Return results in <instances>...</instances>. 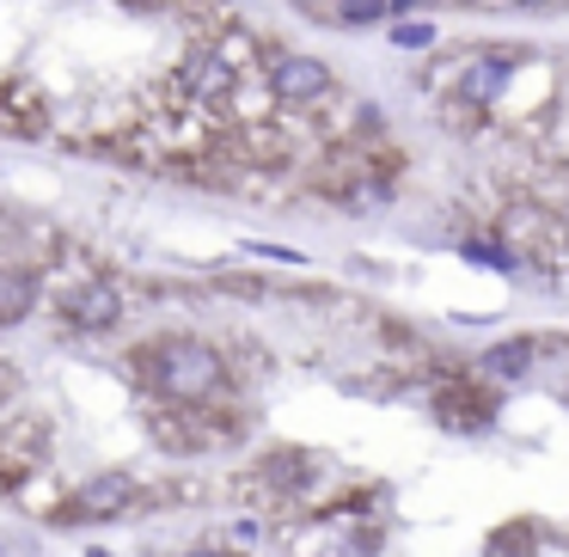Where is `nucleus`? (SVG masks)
I'll return each mask as SVG.
<instances>
[{"label": "nucleus", "mask_w": 569, "mask_h": 557, "mask_svg": "<svg viewBox=\"0 0 569 557\" xmlns=\"http://www.w3.org/2000/svg\"><path fill=\"white\" fill-rule=\"evenodd\" d=\"M0 111L19 123V136H38V129H43V99H38V87H7V92H0Z\"/></svg>", "instance_id": "obj_10"}, {"label": "nucleus", "mask_w": 569, "mask_h": 557, "mask_svg": "<svg viewBox=\"0 0 569 557\" xmlns=\"http://www.w3.org/2000/svg\"><path fill=\"white\" fill-rule=\"evenodd\" d=\"M270 92L288 105H312L331 92V68L319 62V56H282V62L270 68Z\"/></svg>", "instance_id": "obj_4"}, {"label": "nucleus", "mask_w": 569, "mask_h": 557, "mask_svg": "<svg viewBox=\"0 0 569 557\" xmlns=\"http://www.w3.org/2000/svg\"><path fill=\"white\" fill-rule=\"evenodd\" d=\"M515 68H520V56L478 50V56H466V62H459V92H466V99H478V105H490V99H502V87L515 80Z\"/></svg>", "instance_id": "obj_5"}, {"label": "nucleus", "mask_w": 569, "mask_h": 557, "mask_svg": "<svg viewBox=\"0 0 569 557\" xmlns=\"http://www.w3.org/2000/svg\"><path fill=\"white\" fill-rule=\"evenodd\" d=\"M392 43H398V50H429V43H435V26H429V19H398V26H392Z\"/></svg>", "instance_id": "obj_13"}, {"label": "nucleus", "mask_w": 569, "mask_h": 557, "mask_svg": "<svg viewBox=\"0 0 569 557\" xmlns=\"http://www.w3.org/2000/svg\"><path fill=\"white\" fill-rule=\"evenodd\" d=\"M337 13H343V26H373L392 13V0H337Z\"/></svg>", "instance_id": "obj_12"}, {"label": "nucleus", "mask_w": 569, "mask_h": 557, "mask_svg": "<svg viewBox=\"0 0 569 557\" xmlns=\"http://www.w3.org/2000/svg\"><path fill=\"white\" fill-rule=\"evenodd\" d=\"M466 258H478V263H496V270H508V263H515V258H508V251L483 246V239H471V246H466Z\"/></svg>", "instance_id": "obj_14"}, {"label": "nucleus", "mask_w": 569, "mask_h": 557, "mask_svg": "<svg viewBox=\"0 0 569 557\" xmlns=\"http://www.w3.org/2000/svg\"><path fill=\"white\" fill-rule=\"evenodd\" d=\"M190 92H202V99H227V92H233V62H227L221 50H202L197 62H190Z\"/></svg>", "instance_id": "obj_8"}, {"label": "nucleus", "mask_w": 569, "mask_h": 557, "mask_svg": "<svg viewBox=\"0 0 569 557\" xmlns=\"http://www.w3.org/2000/svg\"><path fill=\"white\" fill-rule=\"evenodd\" d=\"M87 557H104V551H87Z\"/></svg>", "instance_id": "obj_17"}, {"label": "nucleus", "mask_w": 569, "mask_h": 557, "mask_svg": "<svg viewBox=\"0 0 569 557\" xmlns=\"http://www.w3.org/2000/svg\"><path fill=\"white\" fill-rule=\"evenodd\" d=\"M129 503H136V478H129V471H99V478H87L68 496L62 515L68 520H111V515H123Z\"/></svg>", "instance_id": "obj_2"}, {"label": "nucleus", "mask_w": 569, "mask_h": 557, "mask_svg": "<svg viewBox=\"0 0 569 557\" xmlns=\"http://www.w3.org/2000/svg\"><path fill=\"white\" fill-rule=\"evenodd\" d=\"M62 307H68V325H80V331H111V325L123 319V295H117L111 282H99V276L80 282Z\"/></svg>", "instance_id": "obj_6"}, {"label": "nucleus", "mask_w": 569, "mask_h": 557, "mask_svg": "<svg viewBox=\"0 0 569 557\" xmlns=\"http://www.w3.org/2000/svg\"><path fill=\"white\" fill-rule=\"evenodd\" d=\"M184 557H227V551H214V545H197V551H184Z\"/></svg>", "instance_id": "obj_15"}, {"label": "nucleus", "mask_w": 569, "mask_h": 557, "mask_svg": "<svg viewBox=\"0 0 569 557\" xmlns=\"http://www.w3.org/2000/svg\"><path fill=\"white\" fill-rule=\"evenodd\" d=\"M490 557H532V533L520 527V520L515 527H496L490 533Z\"/></svg>", "instance_id": "obj_11"}, {"label": "nucleus", "mask_w": 569, "mask_h": 557, "mask_svg": "<svg viewBox=\"0 0 569 557\" xmlns=\"http://www.w3.org/2000/svg\"><path fill=\"white\" fill-rule=\"evenodd\" d=\"M435 417H441V429H453V435H478V429H490L496 398L483 392L478 380H447L441 398H435Z\"/></svg>", "instance_id": "obj_3"}, {"label": "nucleus", "mask_w": 569, "mask_h": 557, "mask_svg": "<svg viewBox=\"0 0 569 557\" xmlns=\"http://www.w3.org/2000/svg\"><path fill=\"white\" fill-rule=\"evenodd\" d=\"M520 7H532V0H520Z\"/></svg>", "instance_id": "obj_18"}, {"label": "nucleus", "mask_w": 569, "mask_h": 557, "mask_svg": "<svg viewBox=\"0 0 569 557\" xmlns=\"http://www.w3.org/2000/svg\"><path fill=\"white\" fill-rule=\"evenodd\" d=\"M392 7H398V13H410V7H417V0H392Z\"/></svg>", "instance_id": "obj_16"}, {"label": "nucleus", "mask_w": 569, "mask_h": 557, "mask_svg": "<svg viewBox=\"0 0 569 557\" xmlns=\"http://www.w3.org/2000/svg\"><path fill=\"white\" fill-rule=\"evenodd\" d=\"M38 300V282L26 270H0V325H19Z\"/></svg>", "instance_id": "obj_9"}, {"label": "nucleus", "mask_w": 569, "mask_h": 557, "mask_svg": "<svg viewBox=\"0 0 569 557\" xmlns=\"http://www.w3.org/2000/svg\"><path fill=\"white\" fill-rule=\"evenodd\" d=\"M141 368H148V380L160 386L172 405H197V398H209L214 386H221V356H214L209 344H197V337H166V344L141 349Z\"/></svg>", "instance_id": "obj_1"}, {"label": "nucleus", "mask_w": 569, "mask_h": 557, "mask_svg": "<svg viewBox=\"0 0 569 557\" xmlns=\"http://www.w3.org/2000/svg\"><path fill=\"white\" fill-rule=\"evenodd\" d=\"M532 356H539V344H532V337H515V344L483 349L478 374H490V380H520V374H532Z\"/></svg>", "instance_id": "obj_7"}]
</instances>
